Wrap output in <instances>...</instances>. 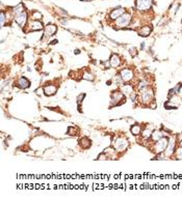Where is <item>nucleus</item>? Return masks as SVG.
I'll use <instances>...</instances> for the list:
<instances>
[{"label": "nucleus", "mask_w": 182, "mask_h": 202, "mask_svg": "<svg viewBox=\"0 0 182 202\" xmlns=\"http://www.w3.org/2000/svg\"><path fill=\"white\" fill-rule=\"evenodd\" d=\"M137 94H138V102L143 106H148L149 107V105H150L153 101H155L154 100V97H155L154 90L150 85L143 88V89L138 90Z\"/></svg>", "instance_id": "nucleus-1"}, {"label": "nucleus", "mask_w": 182, "mask_h": 202, "mask_svg": "<svg viewBox=\"0 0 182 202\" xmlns=\"http://www.w3.org/2000/svg\"><path fill=\"white\" fill-rule=\"evenodd\" d=\"M112 146L118 152H124L129 146V141L124 136H118L112 140Z\"/></svg>", "instance_id": "nucleus-2"}, {"label": "nucleus", "mask_w": 182, "mask_h": 202, "mask_svg": "<svg viewBox=\"0 0 182 202\" xmlns=\"http://www.w3.org/2000/svg\"><path fill=\"white\" fill-rule=\"evenodd\" d=\"M131 22H132V16H131L130 12H124L120 18H118V19L116 20L115 24H116V27L120 29V28H126V27H128L131 24Z\"/></svg>", "instance_id": "nucleus-3"}, {"label": "nucleus", "mask_w": 182, "mask_h": 202, "mask_svg": "<svg viewBox=\"0 0 182 202\" xmlns=\"http://www.w3.org/2000/svg\"><path fill=\"white\" fill-rule=\"evenodd\" d=\"M110 106L112 107H117V106H121L123 103H125V94L121 91V90H115L110 94Z\"/></svg>", "instance_id": "nucleus-4"}, {"label": "nucleus", "mask_w": 182, "mask_h": 202, "mask_svg": "<svg viewBox=\"0 0 182 202\" xmlns=\"http://www.w3.org/2000/svg\"><path fill=\"white\" fill-rule=\"evenodd\" d=\"M169 143V137H162L161 139H159L158 141H156L155 143H153V147H152V151L155 155H158V153L165 152L166 146H168Z\"/></svg>", "instance_id": "nucleus-5"}, {"label": "nucleus", "mask_w": 182, "mask_h": 202, "mask_svg": "<svg viewBox=\"0 0 182 202\" xmlns=\"http://www.w3.org/2000/svg\"><path fill=\"white\" fill-rule=\"evenodd\" d=\"M178 141H177V137H171L169 138V143L168 146H166V150H165V155L166 156V158H171V156H174V152H175L176 148L178 147Z\"/></svg>", "instance_id": "nucleus-6"}, {"label": "nucleus", "mask_w": 182, "mask_h": 202, "mask_svg": "<svg viewBox=\"0 0 182 202\" xmlns=\"http://www.w3.org/2000/svg\"><path fill=\"white\" fill-rule=\"evenodd\" d=\"M153 0H135L136 9L140 12H147L152 7Z\"/></svg>", "instance_id": "nucleus-7"}, {"label": "nucleus", "mask_w": 182, "mask_h": 202, "mask_svg": "<svg viewBox=\"0 0 182 202\" xmlns=\"http://www.w3.org/2000/svg\"><path fill=\"white\" fill-rule=\"evenodd\" d=\"M14 21L16 22V24L21 28H24L27 25V21H28V15H27L26 12H20V14L16 15L14 17Z\"/></svg>", "instance_id": "nucleus-8"}, {"label": "nucleus", "mask_w": 182, "mask_h": 202, "mask_svg": "<svg viewBox=\"0 0 182 202\" xmlns=\"http://www.w3.org/2000/svg\"><path fill=\"white\" fill-rule=\"evenodd\" d=\"M119 75L121 76V78H122L124 83L130 82V81H132L133 78H134V73H133V70L130 69H126V67L121 70L120 73H119Z\"/></svg>", "instance_id": "nucleus-9"}, {"label": "nucleus", "mask_w": 182, "mask_h": 202, "mask_svg": "<svg viewBox=\"0 0 182 202\" xmlns=\"http://www.w3.org/2000/svg\"><path fill=\"white\" fill-rule=\"evenodd\" d=\"M25 27H26V31H39V30H42L44 28V25L41 21L31 20Z\"/></svg>", "instance_id": "nucleus-10"}, {"label": "nucleus", "mask_w": 182, "mask_h": 202, "mask_svg": "<svg viewBox=\"0 0 182 202\" xmlns=\"http://www.w3.org/2000/svg\"><path fill=\"white\" fill-rule=\"evenodd\" d=\"M57 31V26L54 24H48L44 28V37H51Z\"/></svg>", "instance_id": "nucleus-11"}, {"label": "nucleus", "mask_w": 182, "mask_h": 202, "mask_svg": "<svg viewBox=\"0 0 182 202\" xmlns=\"http://www.w3.org/2000/svg\"><path fill=\"white\" fill-rule=\"evenodd\" d=\"M57 88L59 87L54 84H46L43 88V91H44L45 95H47V97H52V95H54L57 92Z\"/></svg>", "instance_id": "nucleus-12"}, {"label": "nucleus", "mask_w": 182, "mask_h": 202, "mask_svg": "<svg viewBox=\"0 0 182 202\" xmlns=\"http://www.w3.org/2000/svg\"><path fill=\"white\" fill-rule=\"evenodd\" d=\"M124 12H126V9L124 7H117V9H112L109 14V19L112 20V21H116L118 18H120Z\"/></svg>", "instance_id": "nucleus-13"}, {"label": "nucleus", "mask_w": 182, "mask_h": 202, "mask_svg": "<svg viewBox=\"0 0 182 202\" xmlns=\"http://www.w3.org/2000/svg\"><path fill=\"white\" fill-rule=\"evenodd\" d=\"M120 90L125 95H130L135 91L134 86H133L132 84H130V83H124V84H122L120 86Z\"/></svg>", "instance_id": "nucleus-14"}, {"label": "nucleus", "mask_w": 182, "mask_h": 202, "mask_svg": "<svg viewBox=\"0 0 182 202\" xmlns=\"http://www.w3.org/2000/svg\"><path fill=\"white\" fill-rule=\"evenodd\" d=\"M16 85L20 89H27L30 86V81L25 77H20L16 81Z\"/></svg>", "instance_id": "nucleus-15"}, {"label": "nucleus", "mask_w": 182, "mask_h": 202, "mask_svg": "<svg viewBox=\"0 0 182 202\" xmlns=\"http://www.w3.org/2000/svg\"><path fill=\"white\" fill-rule=\"evenodd\" d=\"M166 136V133L163 132V131L161 130H155L152 132V135H151V142L152 143H155L156 141H158L159 139H161L162 137H165Z\"/></svg>", "instance_id": "nucleus-16"}, {"label": "nucleus", "mask_w": 182, "mask_h": 202, "mask_svg": "<svg viewBox=\"0 0 182 202\" xmlns=\"http://www.w3.org/2000/svg\"><path fill=\"white\" fill-rule=\"evenodd\" d=\"M151 32H152V27L150 26V25H144V26H141L140 29H138V35H141V36L143 37H147L149 35L151 34Z\"/></svg>", "instance_id": "nucleus-17"}, {"label": "nucleus", "mask_w": 182, "mask_h": 202, "mask_svg": "<svg viewBox=\"0 0 182 202\" xmlns=\"http://www.w3.org/2000/svg\"><path fill=\"white\" fill-rule=\"evenodd\" d=\"M78 144H79L80 148H82V149H88L92 146V141L87 137H81L78 141Z\"/></svg>", "instance_id": "nucleus-18"}, {"label": "nucleus", "mask_w": 182, "mask_h": 202, "mask_svg": "<svg viewBox=\"0 0 182 202\" xmlns=\"http://www.w3.org/2000/svg\"><path fill=\"white\" fill-rule=\"evenodd\" d=\"M109 62H110V67H113V69H117L121 65V58L119 57V55L117 54H112V56L109 58Z\"/></svg>", "instance_id": "nucleus-19"}, {"label": "nucleus", "mask_w": 182, "mask_h": 202, "mask_svg": "<svg viewBox=\"0 0 182 202\" xmlns=\"http://www.w3.org/2000/svg\"><path fill=\"white\" fill-rule=\"evenodd\" d=\"M141 131H143V128H141V125H140L138 123H134V125H132L130 128L131 134H132L133 136H135V137H137V136L141 135Z\"/></svg>", "instance_id": "nucleus-20"}, {"label": "nucleus", "mask_w": 182, "mask_h": 202, "mask_svg": "<svg viewBox=\"0 0 182 202\" xmlns=\"http://www.w3.org/2000/svg\"><path fill=\"white\" fill-rule=\"evenodd\" d=\"M152 132H153L152 128H149V127H146L145 128H143V131H141V138H143L144 140H149V139L151 138Z\"/></svg>", "instance_id": "nucleus-21"}, {"label": "nucleus", "mask_w": 182, "mask_h": 202, "mask_svg": "<svg viewBox=\"0 0 182 202\" xmlns=\"http://www.w3.org/2000/svg\"><path fill=\"white\" fill-rule=\"evenodd\" d=\"M182 88V82L178 83V84L176 85L174 88H172L170 90V92H169V98L170 97H173V95H177L179 92H180V89Z\"/></svg>", "instance_id": "nucleus-22"}, {"label": "nucleus", "mask_w": 182, "mask_h": 202, "mask_svg": "<svg viewBox=\"0 0 182 202\" xmlns=\"http://www.w3.org/2000/svg\"><path fill=\"white\" fill-rule=\"evenodd\" d=\"M12 14H14L15 16H16V15H18V14H20V12H25L24 5H23L22 3L18 4V5H16L15 7H12Z\"/></svg>", "instance_id": "nucleus-23"}, {"label": "nucleus", "mask_w": 182, "mask_h": 202, "mask_svg": "<svg viewBox=\"0 0 182 202\" xmlns=\"http://www.w3.org/2000/svg\"><path fill=\"white\" fill-rule=\"evenodd\" d=\"M43 19V15L41 12L34 11L31 12V20H35V21H41Z\"/></svg>", "instance_id": "nucleus-24"}, {"label": "nucleus", "mask_w": 182, "mask_h": 202, "mask_svg": "<svg viewBox=\"0 0 182 202\" xmlns=\"http://www.w3.org/2000/svg\"><path fill=\"white\" fill-rule=\"evenodd\" d=\"M81 78L82 79H84V80H87V81H94L95 80V75L92 74L91 72H84L81 75Z\"/></svg>", "instance_id": "nucleus-25"}, {"label": "nucleus", "mask_w": 182, "mask_h": 202, "mask_svg": "<svg viewBox=\"0 0 182 202\" xmlns=\"http://www.w3.org/2000/svg\"><path fill=\"white\" fill-rule=\"evenodd\" d=\"M173 156H175L176 160H182V146H178L176 148Z\"/></svg>", "instance_id": "nucleus-26"}, {"label": "nucleus", "mask_w": 182, "mask_h": 202, "mask_svg": "<svg viewBox=\"0 0 182 202\" xmlns=\"http://www.w3.org/2000/svg\"><path fill=\"white\" fill-rule=\"evenodd\" d=\"M78 131H77V128H74V127H69L68 128V130H67V135H69V136H72V137H74V136H77V133Z\"/></svg>", "instance_id": "nucleus-27"}, {"label": "nucleus", "mask_w": 182, "mask_h": 202, "mask_svg": "<svg viewBox=\"0 0 182 202\" xmlns=\"http://www.w3.org/2000/svg\"><path fill=\"white\" fill-rule=\"evenodd\" d=\"M0 19H1V27H3L5 25V22H7V17H6V12H1V15H0Z\"/></svg>", "instance_id": "nucleus-28"}, {"label": "nucleus", "mask_w": 182, "mask_h": 202, "mask_svg": "<svg viewBox=\"0 0 182 202\" xmlns=\"http://www.w3.org/2000/svg\"><path fill=\"white\" fill-rule=\"evenodd\" d=\"M128 51H129V54H130L132 57H136V56H137L138 50L136 49L135 47H129V49H128Z\"/></svg>", "instance_id": "nucleus-29"}, {"label": "nucleus", "mask_w": 182, "mask_h": 202, "mask_svg": "<svg viewBox=\"0 0 182 202\" xmlns=\"http://www.w3.org/2000/svg\"><path fill=\"white\" fill-rule=\"evenodd\" d=\"M85 98V93H81V94H79L77 97V104H78V107H80V105H81V103L83 102V98Z\"/></svg>", "instance_id": "nucleus-30"}, {"label": "nucleus", "mask_w": 182, "mask_h": 202, "mask_svg": "<svg viewBox=\"0 0 182 202\" xmlns=\"http://www.w3.org/2000/svg\"><path fill=\"white\" fill-rule=\"evenodd\" d=\"M107 159H108V156H106V153L104 152V151L98 156V160H107Z\"/></svg>", "instance_id": "nucleus-31"}, {"label": "nucleus", "mask_w": 182, "mask_h": 202, "mask_svg": "<svg viewBox=\"0 0 182 202\" xmlns=\"http://www.w3.org/2000/svg\"><path fill=\"white\" fill-rule=\"evenodd\" d=\"M178 9H179V4L177 3V4H175V5L173 6V12H174V14H176Z\"/></svg>", "instance_id": "nucleus-32"}, {"label": "nucleus", "mask_w": 182, "mask_h": 202, "mask_svg": "<svg viewBox=\"0 0 182 202\" xmlns=\"http://www.w3.org/2000/svg\"><path fill=\"white\" fill-rule=\"evenodd\" d=\"M144 48H145V43H141V50H144Z\"/></svg>", "instance_id": "nucleus-33"}, {"label": "nucleus", "mask_w": 182, "mask_h": 202, "mask_svg": "<svg viewBox=\"0 0 182 202\" xmlns=\"http://www.w3.org/2000/svg\"><path fill=\"white\" fill-rule=\"evenodd\" d=\"M85 1H93V0H85Z\"/></svg>", "instance_id": "nucleus-34"}, {"label": "nucleus", "mask_w": 182, "mask_h": 202, "mask_svg": "<svg viewBox=\"0 0 182 202\" xmlns=\"http://www.w3.org/2000/svg\"><path fill=\"white\" fill-rule=\"evenodd\" d=\"M181 24H182V20H181Z\"/></svg>", "instance_id": "nucleus-35"}]
</instances>
